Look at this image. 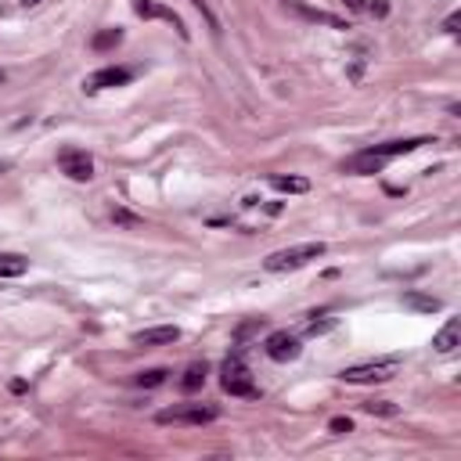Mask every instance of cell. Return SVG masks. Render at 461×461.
<instances>
[{"label":"cell","instance_id":"cell-1","mask_svg":"<svg viewBox=\"0 0 461 461\" xmlns=\"http://www.w3.org/2000/svg\"><path fill=\"white\" fill-rule=\"evenodd\" d=\"M328 252L325 242H299V245H288V249H278L263 259V271L267 274H288V271H299V267L314 263Z\"/></svg>","mask_w":461,"mask_h":461},{"label":"cell","instance_id":"cell-2","mask_svg":"<svg viewBox=\"0 0 461 461\" xmlns=\"http://www.w3.org/2000/svg\"><path fill=\"white\" fill-rule=\"evenodd\" d=\"M400 357H378V361H364V364H350L342 368L339 378L350 382V386H371V382H390L400 371Z\"/></svg>","mask_w":461,"mask_h":461},{"label":"cell","instance_id":"cell-3","mask_svg":"<svg viewBox=\"0 0 461 461\" xmlns=\"http://www.w3.org/2000/svg\"><path fill=\"white\" fill-rule=\"evenodd\" d=\"M220 386H223V393H230V397H259V390H256V382H252V371H249V364L242 361V354H230L227 361H223V368H220Z\"/></svg>","mask_w":461,"mask_h":461},{"label":"cell","instance_id":"cell-4","mask_svg":"<svg viewBox=\"0 0 461 461\" xmlns=\"http://www.w3.org/2000/svg\"><path fill=\"white\" fill-rule=\"evenodd\" d=\"M216 418H220V411L206 407V404H180V407H170V411L156 414L159 426H209V421H216Z\"/></svg>","mask_w":461,"mask_h":461},{"label":"cell","instance_id":"cell-5","mask_svg":"<svg viewBox=\"0 0 461 461\" xmlns=\"http://www.w3.org/2000/svg\"><path fill=\"white\" fill-rule=\"evenodd\" d=\"M58 166H62V173H65L69 180H76V184H87V180L94 177V159L87 156L83 148H62V151H58Z\"/></svg>","mask_w":461,"mask_h":461},{"label":"cell","instance_id":"cell-6","mask_svg":"<svg viewBox=\"0 0 461 461\" xmlns=\"http://www.w3.org/2000/svg\"><path fill=\"white\" fill-rule=\"evenodd\" d=\"M263 350H267V357H271V361L288 364V361H296L303 354V346H299V335H292V332H271V335H267V342H263Z\"/></svg>","mask_w":461,"mask_h":461},{"label":"cell","instance_id":"cell-7","mask_svg":"<svg viewBox=\"0 0 461 461\" xmlns=\"http://www.w3.org/2000/svg\"><path fill=\"white\" fill-rule=\"evenodd\" d=\"M134 80V72L123 69V65H108V69H98L83 80V91L87 94H98V91H108V87H127Z\"/></svg>","mask_w":461,"mask_h":461},{"label":"cell","instance_id":"cell-8","mask_svg":"<svg viewBox=\"0 0 461 461\" xmlns=\"http://www.w3.org/2000/svg\"><path fill=\"white\" fill-rule=\"evenodd\" d=\"M433 144V137H404V141H386V144H375V148H364L368 156H375L378 163H390V159H400V156H411V151Z\"/></svg>","mask_w":461,"mask_h":461},{"label":"cell","instance_id":"cell-9","mask_svg":"<svg viewBox=\"0 0 461 461\" xmlns=\"http://www.w3.org/2000/svg\"><path fill=\"white\" fill-rule=\"evenodd\" d=\"M134 11L141 15V18H163V22H170L177 33H180V40H187V29H184V18L173 11V8H163V4H156V0H137L134 4Z\"/></svg>","mask_w":461,"mask_h":461},{"label":"cell","instance_id":"cell-10","mask_svg":"<svg viewBox=\"0 0 461 461\" xmlns=\"http://www.w3.org/2000/svg\"><path fill=\"white\" fill-rule=\"evenodd\" d=\"M177 339H180V328H177V325H156V328H144V332L134 335L137 346H170V342H177Z\"/></svg>","mask_w":461,"mask_h":461},{"label":"cell","instance_id":"cell-11","mask_svg":"<svg viewBox=\"0 0 461 461\" xmlns=\"http://www.w3.org/2000/svg\"><path fill=\"white\" fill-rule=\"evenodd\" d=\"M457 346H461V321H457V317H450V321H447V325L433 335V350L447 357V354H454V350H457Z\"/></svg>","mask_w":461,"mask_h":461},{"label":"cell","instance_id":"cell-12","mask_svg":"<svg viewBox=\"0 0 461 461\" xmlns=\"http://www.w3.org/2000/svg\"><path fill=\"white\" fill-rule=\"evenodd\" d=\"M285 8H292L296 15H303L306 22H317V25H328V29H350V22H342L339 15H328V11H317V8H306L299 0H288Z\"/></svg>","mask_w":461,"mask_h":461},{"label":"cell","instance_id":"cell-13","mask_svg":"<svg viewBox=\"0 0 461 461\" xmlns=\"http://www.w3.org/2000/svg\"><path fill=\"white\" fill-rule=\"evenodd\" d=\"M206 375H209V364L206 361H195V364H187L184 368V375H180V393H199L202 386H206Z\"/></svg>","mask_w":461,"mask_h":461},{"label":"cell","instance_id":"cell-14","mask_svg":"<svg viewBox=\"0 0 461 461\" xmlns=\"http://www.w3.org/2000/svg\"><path fill=\"white\" fill-rule=\"evenodd\" d=\"M400 303L407 306V310H418V314H436V310H443V303H440L436 296H421V292H404Z\"/></svg>","mask_w":461,"mask_h":461},{"label":"cell","instance_id":"cell-15","mask_svg":"<svg viewBox=\"0 0 461 461\" xmlns=\"http://www.w3.org/2000/svg\"><path fill=\"white\" fill-rule=\"evenodd\" d=\"M29 271V259L18 252H0V278H22Z\"/></svg>","mask_w":461,"mask_h":461},{"label":"cell","instance_id":"cell-16","mask_svg":"<svg viewBox=\"0 0 461 461\" xmlns=\"http://www.w3.org/2000/svg\"><path fill=\"white\" fill-rule=\"evenodd\" d=\"M271 187L274 191H281V195H306V191H310V180L306 177H271Z\"/></svg>","mask_w":461,"mask_h":461},{"label":"cell","instance_id":"cell-17","mask_svg":"<svg viewBox=\"0 0 461 461\" xmlns=\"http://www.w3.org/2000/svg\"><path fill=\"white\" fill-rule=\"evenodd\" d=\"M115 44H123V29L115 25V29H101L91 36V51H112Z\"/></svg>","mask_w":461,"mask_h":461},{"label":"cell","instance_id":"cell-18","mask_svg":"<svg viewBox=\"0 0 461 461\" xmlns=\"http://www.w3.org/2000/svg\"><path fill=\"white\" fill-rule=\"evenodd\" d=\"M166 378H170L166 368H148V371H137V375H134V382H137L141 390H159Z\"/></svg>","mask_w":461,"mask_h":461},{"label":"cell","instance_id":"cell-19","mask_svg":"<svg viewBox=\"0 0 461 461\" xmlns=\"http://www.w3.org/2000/svg\"><path fill=\"white\" fill-rule=\"evenodd\" d=\"M112 223L119 227V230H137V227H144V216H137V213H130L123 206H115L112 209Z\"/></svg>","mask_w":461,"mask_h":461},{"label":"cell","instance_id":"cell-20","mask_svg":"<svg viewBox=\"0 0 461 461\" xmlns=\"http://www.w3.org/2000/svg\"><path fill=\"white\" fill-rule=\"evenodd\" d=\"M361 411H368V414H382V418H397V414H400V407H397L393 400H364Z\"/></svg>","mask_w":461,"mask_h":461},{"label":"cell","instance_id":"cell-21","mask_svg":"<svg viewBox=\"0 0 461 461\" xmlns=\"http://www.w3.org/2000/svg\"><path fill=\"white\" fill-rule=\"evenodd\" d=\"M328 433H335V436H346V433H354V418H346V414H335V418L328 421Z\"/></svg>","mask_w":461,"mask_h":461},{"label":"cell","instance_id":"cell-22","mask_svg":"<svg viewBox=\"0 0 461 461\" xmlns=\"http://www.w3.org/2000/svg\"><path fill=\"white\" fill-rule=\"evenodd\" d=\"M191 4H195V8H199V11H202V18H206V25H209V29H213V33H220V18H216V15H213V8H209V4H206V0H191Z\"/></svg>","mask_w":461,"mask_h":461},{"label":"cell","instance_id":"cell-23","mask_svg":"<svg viewBox=\"0 0 461 461\" xmlns=\"http://www.w3.org/2000/svg\"><path fill=\"white\" fill-rule=\"evenodd\" d=\"M364 11L371 18H386L390 15V0H371V4H364Z\"/></svg>","mask_w":461,"mask_h":461},{"label":"cell","instance_id":"cell-24","mask_svg":"<svg viewBox=\"0 0 461 461\" xmlns=\"http://www.w3.org/2000/svg\"><path fill=\"white\" fill-rule=\"evenodd\" d=\"M335 328V321L328 317V321H306V335H325V332H332Z\"/></svg>","mask_w":461,"mask_h":461},{"label":"cell","instance_id":"cell-25","mask_svg":"<svg viewBox=\"0 0 461 461\" xmlns=\"http://www.w3.org/2000/svg\"><path fill=\"white\" fill-rule=\"evenodd\" d=\"M457 25H461V11L447 15V22H443V33H457Z\"/></svg>","mask_w":461,"mask_h":461},{"label":"cell","instance_id":"cell-26","mask_svg":"<svg viewBox=\"0 0 461 461\" xmlns=\"http://www.w3.org/2000/svg\"><path fill=\"white\" fill-rule=\"evenodd\" d=\"M25 390H29L25 378H15V382H11V393H25Z\"/></svg>","mask_w":461,"mask_h":461},{"label":"cell","instance_id":"cell-27","mask_svg":"<svg viewBox=\"0 0 461 461\" xmlns=\"http://www.w3.org/2000/svg\"><path fill=\"white\" fill-rule=\"evenodd\" d=\"M342 4L350 8V11H364V0H342Z\"/></svg>","mask_w":461,"mask_h":461},{"label":"cell","instance_id":"cell-28","mask_svg":"<svg viewBox=\"0 0 461 461\" xmlns=\"http://www.w3.org/2000/svg\"><path fill=\"white\" fill-rule=\"evenodd\" d=\"M22 4H25V8H36V4H40V0H22Z\"/></svg>","mask_w":461,"mask_h":461},{"label":"cell","instance_id":"cell-29","mask_svg":"<svg viewBox=\"0 0 461 461\" xmlns=\"http://www.w3.org/2000/svg\"><path fill=\"white\" fill-rule=\"evenodd\" d=\"M285 4H288V0H285Z\"/></svg>","mask_w":461,"mask_h":461}]
</instances>
